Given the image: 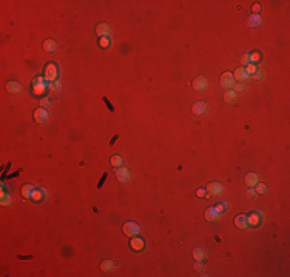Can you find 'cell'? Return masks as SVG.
Returning <instances> with one entry per match:
<instances>
[{
    "mask_svg": "<svg viewBox=\"0 0 290 277\" xmlns=\"http://www.w3.org/2000/svg\"><path fill=\"white\" fill-rule=\"evenodd\" d=\"M96 33H97V35H100V37H105V34L110 33V26L106 25V23H100L96 28Z\"/></svg>",
    "mask_w": 290,
    "mask_h": 277,
    "instance_id": "8992f818",
    "label": "cell"
},
{
    "mask_svg": "<svg viewBox=\"0 0 290 277\" xmlns=\"http://www.w3.org/2000/svg\"><path fill=\"white\" fill-rule=\"evenodd\" d=\"M116 140H117V136H114V137H113V138H111V142H110V145H113V143H114V142H116Z\"/></svg>",
    "mask_w": 290,
    "mask_h": 277,
    "instance_id": "1f68e13d",
    "label": "cell"
},
{
    "mask_svg": "<svg viewBox=\"0 0 290 277\" xmlns=\"http://www.w3.org/2000/svg\"><path fill=\"white\" fill-rule=\"evenodd\" d=\"M43 48H45V51H48V52H54V50H56V42L54 40H46L45 43H43Z\"/></svg>",
    "mask_w": 290,
    "mask_h": 277,
    "instance_id": "9c48e42d",
    "label": "cell"
},
{
    "mask_svg": "<svg viewBox=\"0 0 290 277\" xmlns=\"http://www.w3.org/2000/svg\"><path fill=\"white\" fill-rule=\"evenodd\" d=\"M100 270L102 271H110V270H113V263H111V260H104L102 262V265H100Z\"/></svg>",
    "mask_w": 290,
    "mask_h": 277,
    "instance_id": "7c38bea8",
    "label": "cell"
},
{
    "mask_svg": "<svg viewBox=\"0 0 290 277\" xmlns=\"http://www.w3.org/2000/svg\"><path fill=\"white\" fill-rule=\"evenodd\" d=\"M34 119H35V122H39V123L46 122V120H48V113H46V109H43V108L35 109V111H34Z\"/></svg>",
    "mask_w": 290,
    "mask_h": 277,
    "instance_id": "277c9868",
    "label": "cell"
},
{
    "mask_svg": "<svg viewBox=\"0 0 290 277\" xmlns=\"http://www.w3.org/2000/svg\"><path fill=\"white\" fill-rule=\"evenodd\" d=\"M116 176H117V179H119V180H127V171H125V169H117V171H116Z\"/></svg>",
    "mask_w": 290,
    "mask_h": 277,
    "instance_id": "9a60e30c",
    "label": "cell"
},
{
    "mask_svg": "<svg viewBox=\"0 0 290 277\" xmlns=\"http://www.w3.org/2000/svg\"><path fill=\"white\" fill-rule=\"evenodd\" d=\"M106 177H108V174H104V176H102V179H100V180H99V183H97V188H102V185H104V183H105V180H106Z\"/></svg>",
    "mask_w": 290,
    "mask_h": 277,
    "instance_id": "7402d4cb",
    "label": "cell"
},
{
    "mask_svg": "<svg viewBox=\"0 0 290 277\" xmlns=\"http://www.w3.org/2000/svg\"><path fill=\"white\" fill-rule=\"evenodd\" d=\"M233 77H236L238 80H244V79H247V71H245L244 68H238V69L235 71Z\"/></svg>",
    "mask_w": 290,
    "mask_h": 277,
    "instance_id": "ba28073f",
    "label": "cell"
},
{
    "mask_svg": "<svg viewBox=\"0 0 290 277\" xmlns=\"http://www.w3.org/2000/svg\"><path fill=\"white\" fill-rule=\"evenodd\" d=\"M215 211H216L215 208L208 209V211H207V214H205V217H207L208 220H216V219H218V213H215Z\"/></svg>",
    "mask_w": 290,
    "mask_h": 277,
    "instance_id": "4fadbf2b",
    "label": "cell"
},
{
    "mask_svg": "<svg viewBox=\"0 0 290 277\" xmlns=\"http://www.w3.org/2000/svg\"><path fill=\"white\" fill-rule=\"evenodd\" d=\"M48 105H50V100H48V99H43V100H42V106H48Z\"/></svg>",
    "mask_w": 290,
    "mask_h": 277,
    "instance_id": "f546056e",
    "label": "cell"
},
{
    "mask_svg": "<svg viewBox=\"0 0 290 277\" xmlns=\"http://www.w3.org/2000/svg\"><path fill=\"white\" fill-rule=\"evenodd\" d=\"M108 45H110V39H108V37H102V39H100V46H102V48H106Z\"/></svg>",
    "mask_w": 290,
    "mask_h": 277,
    "instance_id": "44dd1931",
    "label": "cell"
},
{
    "mask_svg": "<svg viewBox=\"0 0 290 277\" xmlns=\"http://www.w3.org/2000/svg\"><path fill=\"white\" fill-rule=\"evenodd\" d=\"M131 246H133V249H136V251H141L142 246H144V242H142L141 239H137V237H133V240H131Z\"/></svg>",
    "mask_w": 290,
    "mask_h": 277,
    "instance_id": "30bf717a",
    "label": "cell"
},
{
    "mask_svg": "<svg viewBox=\"0 0 290 277\" xmlns=\"http://www.w3.org/2000/svg\"><path fill=\"white\" fill-rule=\"evenodd\" d=\"M104 102H105V105H106V106H108V108H110V111H114V106L110 103V100L106 99V97H104Z\"/></svg>",
    "mask_w": 290,
    "mask_h": 277,
    "instance_id": "484cf974",
    "label": "cell"
},
{
    "mask_svg": "<svg viewBox=\"0 0 290 277\" xmlns=\"http://www.w3.org/2000/svg\"><path fill=\"white\" fill-rule=\"evenodd\" d=\"M235 225L239 228V229H244V228L248 226V220H247V216H244V214H241V216H238L235 219Z\"/></svg>",
    "mask_w": 290,
    "mask_h": 277,
    "instance_id": "5b68a950",
    "label": "cell"
},
{
    "mask_svg": "<svg viewBox=\"0 0 290 277\" xmlns=\"http://www.w3.org/2000/svg\"><path fill=\"white\" fill-rule=\"evenodd\" d=\"M235 89H236L238 92H244V91H245V85H242V83H238V85L235 86Z\"/></svg>",
    "mask_w": 290,
    "mask_h": 277,
    "instance_id": "603a6c76",
    "label": "cell"
},
{
    "mask_svg": "<svg viewBox=\"0 0 290 277\" xmlns=\"http://www.w3.org/2000/svg\"><path fill=\"white\" fill-rule=\"evenodd\" d=\"M48 74H50V75H48V79H50V80L54 79V66H50V69H48Z\"/></svg>",
    "mask_w": 290,
    "mask_h": 277,
    "instance_id": "cb8c5ba5",
    "label": "cell"
},
{
    "mask_svg": "<svg viewBox=\"0 0 290 277\" xmlns=\"http://www.w3.org/2000/svg\"><path fill=\"white\" fill-rule=\"evenodd\" d=\"M235 99H236V94H235L233 91H229V92L225 94V100H227V102H235Z\"/></svg>",
    "mask_w": 290,
    "mask_h": 277,
    "instance_id": "d6986e66",
    "label": "cell"
},
{
    "mask_svg": "<svg viewBox=\"0 0 290 277\" xmlns=\"http://www.w3.org/2000/svg\"><path fill=\"white\" fill-rule=\"evenodd\" d=\"M241 62H242V63H245V65H247V63H248V62H250V56H247V54H245V56H242V57H241Z\"/></svg>",
    "mask_w": 290,
    "mask_h": 277,
    "instance_id": "d4e9b609",
    "label": "cell"
},
{
    "mask_svg": "<svg viewBox=\"0 0 290 277\" xmlns=\"http://www.w3.org/2000/svg\"><path fill=\"white\" fill-rule=\"evenodd\" d=\"M137 231H139V228H137V225L133 223V222H127L125 225H124V233H125L127 236H130V237H133Z\"/></svg>",
    "mask_w": 290,
    "mask_h": 277,
    "instance_id": "3957f363",
    "label": "cell"
},
{
    "mask_svg": "<svg viewBox=\"0 0 290 277\" xmlns=\"http://www.w3.org/2000/svg\"><path fill=\"white\" fill-rule=\"evenodd\" d=\"M29 191H31V186H29V185H26L25 188H23V194L26 196V197H28V196H29Z\"/></svg>",
    "mask_w": 290,
    "mask_h": 277,
    "instance_id": "83f0119b",
    "label": "cell"
},
{
    "mask_svg": "<svg viewBox=\"0 0 290 277\" xmlns=\"http://www.w3.org/2000/svg\"><path fill=\"white\" fill-rule=\"evenodd\" d=\"M247 220H248V225H252V226H256L258 223H259V217H258L256 214H253V216L247 217Z\"/></svg>",
    "mask_w": 290,
    "mask_h": 277,
    "instance_id": "5bb4252c",
    "label": "cell"
},
{
    "mask_svg": "<svg viewBox=\"0 0 290 277\" xmlns=\"http://www.w3.org/2000/svg\"><path fill=\"white\" fill-rule=\"evenodd\" d=\"M111 165H113V166H120V165H122V157H120V155H113V157H111Z\"/></svg>",
    "mask_w": 290,
    "mask_h": 277,
    "instance_id": "2e32d148",
    "label": "cell"
},
{
    "mask_svg": "<svg viewBox=\"0 0 290 277\" xmlns=\"http://www.w3.org/2000/svg\"><path fill=\"white\" fill-rule=\"evenodd\" d=\"M255 186H256V193L258 194H264L265 189H267V186L264 185V183H258V185H255Z\"/></svg>",
    "mask_w": 290,
    "mask_h": 277,
    "instance_id": "ac0fdd59",
    "label": "cell"
},
{
    "mask_svg": "<svg viewBox=\"0 0 290 277\" xmlns=\"http://www.w3.org/2000/svg\"><path fill=\"white\" fill-rule=\"evenodd\" d=\"M259 59H261L259 54H253V56H252V60H253V62H255V60H259Z\"/></svg>",
    "mask_w": 290,
    "mask_h": 277,
    "instance_id": "f1b7e54d",
    "label": "cell"
},
{
    "mask_svg": "<svg viewBox=\"0 0 290 277\" xmlns=\"http://www.w3.org/2000/svg\"><path fill=\"white\" fill-rule=\"evenodd\" d=\"M6 88H8V91H11V92H19V89H20V86L17 83H8L6 85Z\"/></svg>",
    "mask_w": 290,
    "mask_h": 277,
    "instance_id": "e0dca14e",
    "label": "cell"
},
{
    "mask_svg": "<svg viewBox=\"0 0 290 277\" xmlns=\"http://www.w3.org/2000/svg\"><path fill=\"white\" fill-rule=\"evenodd\" d=\"M196 257L201 259V257H202V253H201V251H196Z\"/></svg>",
    "mask_w": 290,
    "mask_h": 277,
    "instance_id": "d6a6232c",
    "label": "cell"
},
{
    "mask_svg": "<svg viewBox=\"0 0 290 277\" xmlns=\"http://www.w3.org/2000/svg\"><path fill=\"white\" fill-rule=\"evenodd\" d=\"M207 193L210 194V196H216V194H221L222 193V185L219 182H212V183H208L207 185Z\"/></svg>",
    "mask_w": 290,
    "mask_h": 277,
    "instance_id": "6da1fadb",
    "label": "cell"
},
{
    "mask_svg": "<svg viewBox=\"0 0 290 277\" xmlns=\"http://www.w3.org/2000/svg\"><path fill=\"white\" fill-rule=\"evenodd\" d=\"M204 109H205V105H204V103H198V105L193 106V111H198L199 114H202Z\"/></svg>",
    "mask_w": 290,
    "mask_h": 277,
    "instance_id": "ffe728a7",
    "label": "cell"
},
{
    "mask_svg": "<svg viewBox=\"0 0 290 277\" xmlns=\"http://www.w3.org/2000/svg\"><path fill=\"white\" fill-rule=\"evenodd\" d=\"M204 194H205V191H204V189H199V191H198V196H199V197H202Z\"/></svg>",
    "mask_w": 290,
    "mask_h": 277,
    "instance_id": "4dcf8cb0",
    "label": "cell"
},
{
    "mask_svg": "<svg viewBox=\"0 0 290 277\" xmlns=\"http://www.w3.org/2000/svg\"><path fill=\"white\" fill-rule=\"evenodd\" d=\"M221 83L224 88H231L235 86V80H233V74L231 73H224L221 77Z\"/></svg>",
    "mask_w": 290,
    "mask_h": 277,
    "instance_id": "7a4b0ae2",
    "label": "cell"
},
{
    "mask_svg": "<svg viewBox=\"0 0 290 277\" xmlns=\"http://www.w3.org/2000/svg\"><path fill=\"white\" fill-rule=\"evenodd\" d=\"M245 182H247L248 186H255L256 183H258V176H256L255 172H250V174L247 176V180H245Z\"/></svg>",
    "mask_w": 290,
    "mask_h": 277,
    "instance_id": "8fae6325",
    "label": "cell"
},
{
    "mask_svg": "<svg viewBox=\"0 0 290 277\" xmlns=\"http://www.w3.org/2000/svg\"><path fill=\"white\" fill-rule=\"evenodd\" d=\"M194 88L196 89H199V91H202V89L205 88V86H207V79H205V77H199L198 80H194Z\"/></svg>",
    "mask_w": 290,
    "mask_h": 277,
    "instance_id": "52a82bcc",
    "label": "cell"
},
{
    "mask_svg": "<svg viewBox=\"0 0 290 277\" xmlns=\"http://www.w3.org/2000/svg\"><path fill=\"white\" fill-rule=\"evenodd\" d=\"M252 11H253V12H259V11H261V6L258 5V3H255V5L252 6Z\"/></svg>",
    "mask_w": 290,
    "mask_h": 277,
    "instance_id": "4316f807",
    "label": "cell"
}]
</instances>
